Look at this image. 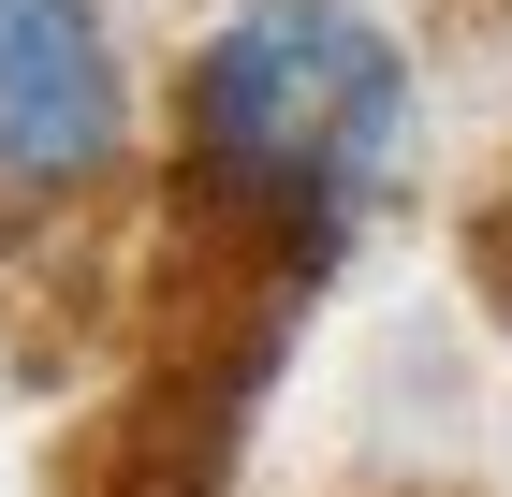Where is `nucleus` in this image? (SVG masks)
Instances as JSON below:
<instances>
[{"mask_svg":"<svg viewBox=\"0 0 512 497\" xmlns=\"http://www.w3.org/2000/svg\"><path fill=\"white\" fill-rule=\"evenodd\" d=\"M395 161H410V44L381 30V0H235L176 74V220L278 322L395 191Z\"/></svg>","mask_w":512,"mask_h":497,"instance_id":"obj_1","label":"nucleus"},{"mask_svg":"<svg viewBox=\"0 0 512 497\" xmlns=\"http://www.w3.org/2000/svg\"><path fill=\"white\" fill-rule=\"evenodd\" d=\"M132 161V74L103 0H0V191H103Z\"/></svg>","mask_w":512,"mask_h":497,"instance_id":"obj_2","label":"nucleus"},{"mask_svg":"<svg viewBox=\"0 0 512 497\" xmlns=\"http://www.w3.org/2000/svg\"><path fill=\"white\" fill-rule=\"evenodd\" d=\"M498 234H512V220H498ZM498 293H512V264H498Z\"/></svg>","mask_w":512,"mask_h":497,"instance_id":"obj_3","label":"nucleus"}]
</instances>
